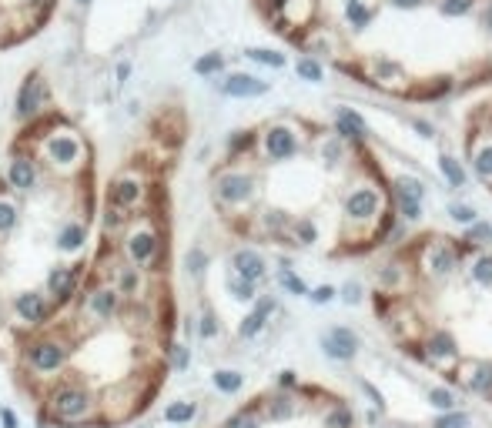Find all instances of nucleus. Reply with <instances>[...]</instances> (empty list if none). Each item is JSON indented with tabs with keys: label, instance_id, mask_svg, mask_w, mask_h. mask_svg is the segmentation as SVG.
<instances>
[{
	"label": "nucleus",
	"instance_id": "1",
	"mask_svg": "<svg viewBox=\"0 0 492 428\" xmlns=\"http://www.w3.org/2000/svg\"><path fill=\"white\" fill-rule=\"evenodd\" d=\"M181 138L161 114L114 167L77 291L4 362L37 428H127L168 385L181 348L168 198Z\"/></svg>",
	"mask_w": 492,
	"mask_h": 428
},
{
	"label": "nucleus",
	"instance_id": "2",
	"mask_svg": "<svg viewBox=\"0 0 492 428\" xmlns=\"http://www.w3.org/2000/svg\"><path fill=\"white\" fill-rule=\"evenodd\" d=\"M98 151L57 104L20 121L0 171V362L77 291L98 231Z\"/></svg>",
	"mask_w": 492,
	"mask_h": 428
},
{
	"label": "nucleus",
	"instance_id": "3",
	"mask_svg": "<svg viewBox=\"0 0 492 428\" xmlns=\"http://www.w3.org/2000/svg\"><path fill=\"white\" fill-rule=\"evenodd\" d=\"M61 0H0V54L24 47L44 34Z\"/></svg>",
	"mask_w": 492,
	"mask_h": 428
},
{
	"label": "nucleus",
	"instance_id": "4",
	"mask_svg": "<svg viewBox=\"0 0 492 428\" xmlns=\"http://www.w3.org/2000/svg\"><path fill=\"white\" fill-rule=\"evenodd\" d=\"M262 151H265L268 161H291L295 154L302 151V141H298V131L288 124V121H275L262 131Z\"/></svg>",
	"mask_w": 492,
	"mask_h": 428
},
{
	"label": "nucleus",
	"instance_id": "5",
	"mask_svg": "<svg viewBox=\"0 0 492 428\" xmlns=\"http://www.w3.org/2000/svg\"><path fill=\"white\" fill-rule=\"evenodd\" d=\"M382 214V194L375 188H355L345 198V218L352 225H368Z\"/></svg>",
	"mask_w": 492,
	"mask_h": 428
},
{
	"label": "nucleus",
	"instance_id": "6",
	"mask_svg": "<svg viewBox=\"0 0 492 428\" xmlns=\"http://www.w3.org/2000/svg\"><path fill=\"white\" fill-rule=\"evenodd\" d=\"M51 104V88H47V81L40 77V71L24 77V88H20V97H17V114H20V121L30 117V114H37L40 107H47Z\"/></svg>",
	"mask_w": 492,
	"mask_h": 428
},
{
	"label": "nucleus",
	"instance_id": "7",
	"mask_svg": "<svg viewBox=\"0 0 492 428\" xmlns=\"http://www.w3.org/2000/svg\"><path fill=\"white\" fill-rule=\"evenodd\" d=\"M322 352H325L332 362H352L355 352H358V335L345 325L328 328L325 335H322Z\"/></svg>",
	"mask_w": 492,
	"mask_h": 428
},
{
	"label": "nucleus",
	"instance_id": "8",
	"mask_svg": "<svg viewBox=\"0 0 492 428\" xmlns=\"http://www.w3.org/2000/svg\"><path fill=\"white\" fill-rule=\"evenodd\" d=\"M422 198H426V188L416 177H399L395 181V201H399V211L409 221H418L422 218Z\"/></svg>",
	"mask_w": 492,
	"mask_h": 428
},
{
	"label": "nucleus",
	"instance_id": "9",
	"mask_svg": "<svg viewBox=\"0 0 492 428\" xmlns=\"http://www.w3.org/2000/svg\"><path fill=\"white\" fill-rule=\"evenodd\" d=\"M459 381H462L472 395H489L492 391V365L489 362H466Z\"/></svg>",
	"mask_w": 492,
	"mask_h": 428
},
{
	"label": "nucleus",
	"instance_id": "10",
	"mask_svg": "<svg viewBox=\"0 0 492 428\" xmlns=\"http://www.w3.org/2000/svg\"><path fill=\"white\" fill-rule=\"evenodd\" d=\"M231 271L248 281H262L265 278V258L254 251V248H241V251L231 254Z\"/></svg>",
	"mask_w": 492,
	"mask_h": 428
},
{
	"label": "nucleus",
	"instance_id": "11",
	"mask_svg": "<svg viewBox=\"0 0 492 428\" xmlns=\"http://www.w3.org/2000/svg\"><path fill=\"white\" fill-rule=\"evenodd\" d=\"M335 131H339V138H348V141H365L368 138L365 117H358L352 107H339V111H335Z\"/></svg>",
	"mask_w": 492,
	"mask_h": 428
},
{
	"label": "nucleus",
	"instance_id": "12",
	"mask_svg": "<svg viewBox=\"0 0 492 428\" xmlns=\"http://www.w3.org/2000/svg\"><path fill=\"white\" fill-rule=\"evenodd\" d=\"M221 90H225L228 97H258V94L268 90V84L258 81V77H252V74H231L225 84H221Z\"/></svg>",
	"mask_w": 492,
	"mask_h": 428
},
{
	"label": "nucleus",
	"instance_id": "13",
	"mask_svg": "<svg viewBox=\"0 0 492 428\" xmlns=\"http://www.w3.org/2000/svg\"><path fill=\"white\" fill-rule=\"evenodd\" d=\"M455 265H459V251L452 244H432L429 254H426V268L432 275H452Z\"/></svg>",
	"mask_w": 492,
	"mask_h": 428
},
{
	"label": "nucleus",
	"instance_id": "14",
	"mask_svg": "<svg viewBox=\"0 0 492 428\" xmlns=\"http://www.w3.org/2000/svg\"><path fill=\"white\" fill-rule=\"evenodd\" d=\"M426 348H429V358H435L439 365H452L455 358H459L455 338H452V335H445V331H435V335L426 341Z\"/></svg>",
	"mask_w": 492,
	"mask_h": 428
},
{
	"label": "nucleus",
	"instance_id": "15",
	"mask_svg": "<svg viewBox=\"0 0 492 428\" xmlns=\"http://www.w3.org/2000/svg\"><path fill=\"white\" fill-rule=\"evenodd\" d=\"M271 308H275V302H271V298H262V304H258V308H254L252 315L245 318V325L238 328V331H241V338H254V335H258V331L265 328L268 315H271Z\"/></svg>",
	"mask_w": 492,
	"mask_h": 428
},
{
	"label": "nucleus",
	"instance_id": "16",
	"mask_svg": "<svg viewBox=\"0 0 492 428\" xmlns=\"http://www.w3.org/2000/svg\"><path fill=\"white\" fill-rule=\"evenodd\" d=\"M345 20H348L355 30H365L368 20H372V11H368L362 0H348V4H345Z\"/></svg>",
	"mask_w": 492,
	"mask_h": 428
},
{
	"label": "nucleus",
	"instance_id": "17",
	"mask_svg": "<svg viewBox=\"0 0 492 428\" xmlns=\"http://www.w3.org/2000/svg\"><path fill=\"white\" fill-rule=\"evenodd\" d=\"M439 171H442V177H445L452 188H462V184H466V171H462V164L455 161V157H445V154H442Z\"/></svg>",
	"mask_w": 492,
	"mask_h": 428
},
{
	"label": "nucleus",
	"instance_id": "18",
	"mask_svg": "<svg viewBox=\"0 0 492 428\" xmlns=\"http://www.w3.org/2000/svg\"><path fill=\"white\" fill-rule=\"evenodd\" d=\"M194 405L191 402H177V405H168L164 408V422H171V425H188L191 418H194Z\"/></svg>",
	"mask_w": 492,
	"mask_h": 428
},
{
	"label": "nucleus",
	"instance_id": "19",
	"mask_svg": "<svg viewBox=\"0 0 492 428\" xmlns=\"http://www.w3.org/2000/svg\"><path fill=\"white\" fill-rule=\"evenodd\" d=\"M228 291L235 295V298H241V302H252L254 298V281H248V278H241V275H228Z\"/></svg>",
	"mask_w": 492,
	"mask_h": 428
},
{
	"label": "nucleus",
	"instance_id": "20",
	"mask_svg": "<svg viewBox=\"0 0 492 428\" xmlns=\"http://www.w3.org/2000/svg\"><path fill=\"white\" fill-rule=\"evenodd\" d=\"M241 385H245V378H241L238 371H215V388L218 391L235 395V391H241Z\"/></svg>",
	"mask_w": 492,
	"mask_h": 428
},
{
	"label": "nucleus",
	"instance_id": "21",
	"mask_svg": "<svg viewBox=\"0 0 492 428\" xmlns=\"http://www.w3.org/2000/svg\"><path fill=\"white\" fill-rule=\"evenodd\" d=\"M472 171H476L479 177H492V144H486V148L476 151V157H472Z\"/></svg>",
	"mask_w": 492,
	"mask_h": 428
},
{
	"label": "nucleus",
	"instance_id": "22",
	"mask_svg": "<svg viewBox=\"0 0 492 428\" xmlns=\"http://www.w3.org/2000/svg\"><path fill=\"white\" fill-rule=\"evenodd\" d=\"M278 281H281V288H288L291 295H308V288H305V281L298 275H295V271H291V268H281V271H278Z\"/></svg>",
	"mask_w": 492,
	"mask_h": 428
},
{
	"label": "nucleus",
	"instance_id": "23",
	"mask_svg": "<svg viewBox=\"0 0 492 428\" xmlns=\"http://www.w3.org/2000/svg\"><path fill=\"white\" fill-rule=\"evenodd\" d=\"M472 278H476L479 285H486V288H489V285H492V254H482L479 261L472 265Z\"/></svg>",
	"mask_w": 492,
	"mask_h": 428
},
{
	"label": "nucleus",
	"instance_id": "24",
	"mask_svg": "<svg viewBox=\"0 0 492 428\" xmlns=\"http://www.w3.org/2000/svg\"><path fill=\"white\" fill-rule=\"evenodd\" d=\"M429 402L439 408V412H452L455 408V395L449 388H432L429 391Z\"/></svg>",
	"mask_w": 492,
	"mask_h": 428
},
{
	"label": "nucleus",
	"instance_id": "25",
	"mask_svg": "<svg viewBox=\"0 0 492 428\" xmlns=\"http://www.w3.org/2000/svg\"><path fill=\"white\" fill-rule=\"evenodd\" d=\"M435 428H469V415L466 412H442L435 418Z\"/></svg>",
	"mask_w": 492,
	"mask_h": 428
},
{
	"label": "nucleus",
	"instance_id": "26",
	"mask_svg": "<svg viewBox=\"0 0 492 428\" xmlns=\"http://www.w3.org/2000/svg\"><path fill=\"white\" fill-rule=\"evenodd\" d=\"M298 74H302V81L318 84V81H322V64L312 61V57H302V61H298Z\"/></svg>",
	"mask_w": 492,
	"mask_h": 428
},
{
	"label": "nucleus",
	"instance_id": "27",
	"mask_svg": "<svg viewBox=\"0 0 492 428\" xmlns=\"http://www.w3.org/2000/svg\"><path fill=\"white\" fill-rule=\"evenodd\" d=\"M439 7L445 17H462V13L472 11V0H442Z\"/></svg>",
	"mask_w": 492,
	"mask_h": 428
},
{
	"label": "nucleus",
	"instance_id": "28",
	"mask_svg": "<svg viewBox=\"0 0 492 428\" xmlns=\"http://www.w3.org/2000/svg\"><path fill=\"white\" fill-rule=\"evenodd\" d=\"M248 57L258 64H268V67H285V54H275V51H248Z\"/></svg>",
	"mask_w": 492,
	"mask_h": 428
},
{
	"label": "nucleus",
	"instance_id": "29",
	"mask_svg": "<svg viewBox=\"0 0 492 428\" xmlns=\"http://www.w3.org/2000/svg\"><path fill=\"white\" fill-rule=\"evenodd\" d=\"M449 214H452L459 225H476V218H479V214H476V208H469V204H452V208H449Z\"/></svg>",
	"mask_w": 492,
	"mask_h": 428
},
{
	"label": "nucleus",
	"instance_id": "30",
	"mask_svg": "<svg viewBox=\"0 0 492 428\" xmlns=\"http://www.w3.org/2000/svg\"><path fill=\"white\" fill-rule=\"evenodd\" d=\"M328 428H352V415H348V408H335V412L328 415Z\"/></svg>",
	"mask_w": 492,
	"mask_h": 428
},
{
	"label": "nucleus",
	"instance_id": "31",
	"mask_svg": "<svg viewBox=\"0 0 492 428\" xmlns=\"http://www.w3.org/2000/svg\"><path fill=\"white\" fill-rule=\"evenodd\" d=\"M194 71H198V74H215V71H221V57H218V54L201 57V61L194 64Z\"/></svg>",
	"mask_w": 492,
	"mask_h": 428
},
{
	"label": "nucleus",
	"instance_id": "32",
	"mask_svg": "<svg viewBox=\"0 0 492 428\" xmlns=\"http://www.w3.org/2000/svg\"><path fill=\"white\" fill-rule=\"evenodd\" d=\"M469 241H476V244L492 241V227L489 225H472V227H469Z\"/></svg>",
	"mask_w": 492,
	"mask_h": 428
},
{
	"label": "nucleus",
	"instance_id": "33",
	"mask_svg": "<svg viewBox=\"0 0 492 428\" xmlns=\"http://www.w3.org/2000/svg\"><path fill=\"white\" fill-rule=\"evenodd\" d=\"M308 298H312L315 304H328L332 298H335V288H332V285H322V288H315L312 295H308Z\"/></svg>",
	"mask_w": 492,
	"mask_h": 428
},
{
	"label": "nucleus",
	"instance_id": "34",
	"mask_svg": "<svg viewBox=\"0 0 492 428\" xmlns=\"http://www.w3.org/2000/svg\"><path fill=\"white\" fill-rule=\"evenodd\" d=\"M341 298H345L348 304H358V302H362V288H358V281H348V285L341 288Z\"/></svg>",
	"mask_w": 492,
	"mask_h": 428
},
{
	"label": "nucleus",
	"instance_id": "35",
	"mask_svg": "<svg viewBox=\"0 0 492 428\" xmlns=\"http://www.w3.org/2000/svg\"><path fill=\"white\" fill-rule=\"evenodd\" d=\"M341 157V144H339V138H332L325 144V161H339Z\"/></svg>",
	"mask_w": 492,
	"mask_h": 428
},
{
	"label": "nucleus",
	"instance_id": "36",
	"mask_svg": "<svg viewBox=\"0 0 492 428\" xmlns=\"http://www.w3.org/2000/svg\"><path fill=\"white\" fill-rule=\"evenodd\" d=\"M362 388L368 391V398H372V402H375V408H385V398H382L379 391H375V385H372V381H362Z\"/></svg>",
	"mask_w": 492,
	"mask_h": 428
},
{
	"label": "nucleus",
	"instance_id": "37",
	"mask_svg": "<svg viewBox=\"0 0 492 428\" xmlns=\"http://www.w3.org/2000/svg\"><path fill=\"white\" fill-rule=\"evenodd\" d=\"M375 71H379L382 77H389V74H399V67H395V64H389V61H379V64H375Z\"/></svg>",
	"mask_w": 492,
	"mask_h": 428
},
{
	"label": "nucleus",
	"instance_id": "38",
	"mask_svg": "<svg viewBox=\"0 0 492 428\" xmlns=\"http://www.w3.org/2000/svg\"><path fill=\"white\" fill-rule=\"evenodd\" d=\"M416 131L422 134V138H432V124H429V121H416Z\"/></svg>",
	"mask_w": 492,
	"mask_h": 428
},
{
	"label": "nucleus",
	"instance_id": "39",
	"mask_svg": "<svg viewBox=\"0 0 492 428\" xmlns=\"http://www.w3.org/2000/svg\"><path fill=\"white\" fill-rule=\"evenodd\" d=\"M482 27H489V30H492V4L482 11Z\"/></svg>",
	"mask_w": 492,
	"mask_h": 428
},
{
	"label": "nucleus",
	"instance_id": "40",
	"mask_svg": "<svg viewBox=\"0 0 492 428\" xmlns=\"http://www.w3.org/2000/svg\"><path fill=\"white\" fill-rule=\"evenodd\" d=\"M392 4H395V7H405V11H409V7H418L422 0H392Z\"/></svg>",
	"mask_w": 492,
	"mask_h": 428
}]
</instances>
